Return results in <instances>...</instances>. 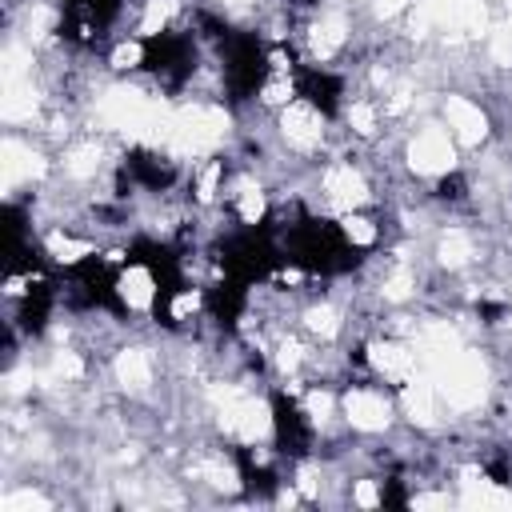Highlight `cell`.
I'll list each match as a JSON object with an SVG mask.
<instances>
[{
  "instance_id": "3",
  "label": "cell",
  "mask_w": 512,
  "mask_h": 512,
  "mask_svg": "<svg viewBox=\"0 0 512 512\" xmlns=\"http://www.w3.org/2000/svg\"><path fill=\"white\" fill-rule=\"evenodd\" d=\"M436 116L444 120V128L452 132V140L460 144V152H476L496 136V120L492 108L484 104V96L476 92H460V88H444Z\"/></svg>"
},
{
  "instance_id": "1",
  "label": "cell",
  "mask_w": 512,
  "mask_h": 512,
  "mask_svg": "<svg viewBox=\"0 0 512 512\" xmlns=\"http://www.w3.org/2000/svg\"><path fill=\"white\" fill-rule=\"evenodd\" d=\"M340 420L356 436H388L400 424L396 388L380 384L376 376H352L340 388Z\"/></svg>"
},
{
  "instance_id": "2",
  "label": "cell",
  "mask_w": 512,
  "mask_h": 512,
  "mask_svg": "<svg viewBox=\"0 0 512 512\" xmlns=\"http://www.w3.org/2000/svg\"><path fill=\"white\" fill-rule=\"evenodd\" d=\"M400 156H404V168H408L416 180H424V184H432V180H440V176H448L452 168L464 164V160H460L464 152H460V144L452 140V132L444 128L440 116L416 120V124L404 132Z\"/></svg>"
},
{
  "instance_id": "4",
  "label": "cell",
  "mask_w": 512,
  "mask_h": 512,
  "mask_svg": "<svg viewBox=\"0 0 512 512\" xmlns=\"http://www.w3.org/2000/svg\"><path fill=\"white\" fill-rule=\"evenodd\" d=\"M360 360H364V372L376 376L380 384L388 388H400L408 384L416 372H424V360L416 352V344L408 336H392V332H372L360 340Z\"/></svg>"
}]
</instances>
